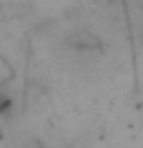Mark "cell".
I'll return each mask as SVG.
<instances>
[{
  "instance_id": "cell-1",
  "label": "cell",
  "mask_w": 143,
  "mask_h": 148,
  "mask_svg": "<svg viewBox=\"0 0 143 148\" xmlns=\"http://www.w3.org/2000/svg\"><path fill=\"white\" fill-rule=\"evenodd\" d=\"M65 45L73 48V50H80V53H88V50H103V40L98 38L93 30L80 28V30H73L65 38Z\"/></svg>"
}]
</instances>
